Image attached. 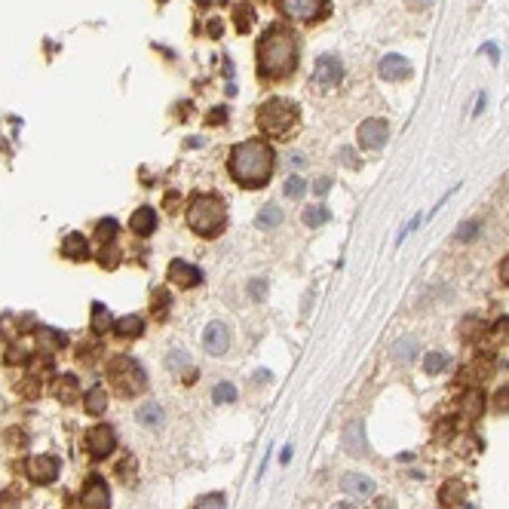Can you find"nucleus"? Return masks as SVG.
<instances>
[{"instance_id": "bb28decb", "label": "nucleus", "mask_w": 509, "mask_h": 509, "mask_svg": "<svg viewBox=\"0 0 509 509\" xmlns=\"http://www.w3.org/2000/svg\"><path fill=\"white\" fill-rule=\"evenodd\" d=\"M108 328H114V320H111L108 307L95 301V304H93V331H95V335H104Z\"/></svg>"}, {"instance_id": "603ef678", "label": "nucleus", "mask_w": 509, "mask_h": 509, "mask_svg": "<svg viewBox=\"0 0 509 509\" xmlns=\"http://www.w3.org/2000/svg\"><path fill=\"white\" fill-rule=\"evenodd\" d=\"M482 53H488V55H494V62H500V49L494 46V44H485L482 46Z\"/></svg>"}, {"instance_id": "c03bdc74", "label": "nucleus", "mask_w": 509, "mask_h": 509, "mask_svg": "<svg viewBox=\"0 0 509 509\" xmlns=\"http://www.w3.org/2000/svg\"><path fill=\"white\" fill-rule=\"evenodd\" d=\"M237 28L249 31V6H237Z\"/></svg>"}, {"instance_id": "2eb2a0df", "label": "nucleus", "mask_w": 509, "mask_h": 509, "mask_svg": "<svg viewBox=\"0 0 509 509\" xmlns=\"http://www.w3.org/2000/svg\"><path fill=\"white\" fill-rule=\"evenodd\" d=\"M129 230L136 233V237H151V233L157 230V212H154L151 206L136 209L132 218H129Z\"/></svg>"}, {"instance_id": "dca6fc26", "label": "nucleus", "mask_w": 509, "mask_h": 509, "mask_svg": "<svg viewBox=\"0 0 509 509\" xmlns=\"http://www.w3.org/2000/svg\"><path fill=\"white\" fill-rule=\"evenodd\" d=\"M341 488L347 494H353V497H371L378 488H374V482L369 476H362V472H347V476L341 479Z\"/></svg>"}, {"instance_id": "e433bc0d", "label": "nucleus", "mask_w": 509, "mask_h": 509, "mask_svg": "<svg viewBox=\"0 0 509 509\" xmlns=\"http://www.w3.org/2000/svg\"><path fill=\"white\" fill-rule=\"evenodd\" d=\"M194 509H228V500H224V494H206Z\"/></svg>"}, {"instance_id": "f8f14e48", "label": "nucleus", "mask_w": 509, "mask_h": 509, "mask_svg": "<svg viewBox=\"0 0 509 509\" xmlns=\"http://www.w3.org/2000/svg\"><path fill=\"white\" fill-rule=\"evenodd\" d=\"M313 80L320 83V86H337V83L344 80V65L341 59H335V55H322L320 62H316V71H313Z\"/></svg>"}, {"instance_id": "5fc2aeb1", "label": "nucleus", "mask_w": 509, "mask_h": 509, "mask_svg": "<svg viewBox=\"0 0 509 509\" xmlns=\"http://www.w3.org/2000/svg\"><path fill=\"white\" fill-rule=\"evenodd\" d=\"M374 509H393V506L387 503V500H378V503H374Z\"/></svg>"}, {"instance_id": "473e14b6", "label": "nucleus", "mask_w": 509, "mask_h": 509, "mask_svg": "<svg viewBox=\"0 0 509 509\" xmlns=\"http://www.w3.org/2000/svg\"><path fill=\"white\" fill-rule=\"evenodd\" d=\"M393 353H396V359H399V362H411L414 359V353H417V344L411 341V337H405V341H399L393 347Z\"/></svg>"}, {"instance_id": "37998d69", "label": "nucleus", "mask_w": 509, "mask_h": 509, "mask_svg": "<svg viewBox=\"0 0 509 509\" xmlns=\"http://www.w3.org/2000/svg\"><path fill=\"white\" fill-rule=\"evenodd\" d=\"M25 359H28V356H25L22 347H10V350H6V362H10V365H22Z\"/></svg>"}, {"instance_id": "7c9ffc66", "label": "nucleus", "mask_w": 509, "mask_h": 509, "mask_svg": "<svg viewBox=\"0 0 509 509\" xmlns=\"http://www.w3.org/2000/svg\"><path fill=\"white\" fill-rule=\"evenodd\" d=\"M136 457L132 454H123L120 457V463H117V476L123 479V482H132V479H136Z\"/></svg>"}, {"instance_id": "a19ab883", "label": "nucleus", "mask_w": 509, "mask_h": 509, "mask_svg": "<svg viewBox=\"0 0 509 509\" xmlns=\"http://www.w3.org/2000/svg\"><path fill=\"white\" fill-rule=\"evenodd\" d=\"M476 233H479V224L476 221H466V224H461V230H457V239L466 243V239H472Z\"/></svg>"}, {"instance_id": "f704fd0d", "label": "nucleus", "mask_w": 509, "mask_h": 509, "mask_svg": "<svg viewBox=\"0 0 509 509\" xmlns=\"http://www.w3.org/2000/svg\"><path fill=\"white\" fill-rule=\"evenodd\" d=\"M166 365H169L172 371H181V369H190V371H194V365H190V356H187L185 350H172V353H169Z\"/></svg>"}, {"instance_id": "c9c22d12", "label": "nucleus", "mask_w": 509, "mask_h": 509, "mask_svg": "<svg viewBox=\"0 0 509 509\" xmlns=\"http://www.w3.org/2000/svg\"><path fill=\"white\" fill-rule=\"evenodd\" d=\"M445 365H448V356H445V353H427V359H423L427 374H439Z\"/></svg>"}, {"instance_id": "a878e982", "label": "nucleus", "mask_w": 509, "mask_h": 509, "mask_svg": "<svg viewBox=\"0 0 509 509\" xmlns=\"http://www.w3.org/2000/svg\"><path fill=\"white\" fill-rule=\"evenodd\" d=\"M279 221H282V212H279V206H264L254 215V224H258V230H273V228H279Z\"/></svg>"}, {"instance_id": "cd10ccee", "label": "nucleus", "mask_w": 509, "mask_h": 509, "mask_svg": "<svg viewBox=\"0 0 509 509\" xmlns=\"http://www.w3.org/2000/svg\"><path fill=\"white\" fill-rule=\"evenodd\" d=\"M325 221H328V206L316 203V206H307V209H304V224H307V228H322Z\"/></svg>"}, {"instance_id": "4be33fe9", "label": "nucleus", "mask_w": 509, "mask_h": 509, "mask_svg": "<svg viewBox=\"0 0 509 509\" xmlns=\"http://www.w3.org/2000/svg\"><path fill=\"white\" fill-rule=\"evenodd\" d=\"M83 402H86V405H83V408H86V411L93 414V417H98V414L104 411V408H108V390H104L102 384H95L93 390H89L86 396H83Z\"/></svg>"}, {"instance_id": "2f4dec72", "label": "nucleus", "mask_w": 509, "mask_h": 509, "mask_svg": "<svg viewBox=\"0 0 509 509\" xmlns=\"http://www.w3.org/2000/svg\"><path fill=\"white\" fill-rule=\"evenodd\" d=\"M212 399H215V402H221V405H228V402H233V399H237V387H233V384H228V380H221V384H218L215 390H212Z\"/></svg>"}, {"instance_id": "9d476101", "label": "nucleus", "mask_w": 509, "mask_h": 509, "mask_svg": "<svg viewBox=\"0 0 509 509\" xmlns=\"http://www.w3.org/2000/svg\"><path fill=\"white\" fill-rule=\"evenodd\" d=\"M80 503L89 509H108L111 503V488L102 476H89V482L80 491Z\"/></svg>"}, {"instance_id": "58836bf2", "label": "nucleus", "mask_w": 509, "mask_h": 509, "mask_svg": "<svg viewBox=\"0 0 509 509\" xmlns=\"http://www.w3.org/2000/svg\"><path fill=\"white\" fill-rule=\"evenodd\" d=\"M249 295L254 301H264L267 298V279H254L252 286H249Z\"/></svg>"}, {"instance_id": "0eeeda50", "label": "nucleus", "mask_w": 509, "mask_h": 509, "mask_svg": "<svg viewBox=\"0 0 509 509\" xmlns=\"http://www.w3.org/2000/svg\"><path fill=\"white\" fill-rule=\"evenodd\" d=\"M279 6L295 22H313L328 10V0H279Z\"/></svg>"}, {"instance_id": "09e8293b", "label": "nucleus", "mask_w": 509, "mask_h": 509, "mask_svg": "<svg viewBox=\"0 0 509 509\" xmlns=\"http://www.w3.org/2000/svg\"><path fill=\"white\" fill-rule=\"evenodd\" d=\"M328 187H331V181H328V178H316V185H313L316 196H325V194H328Z\"/></svg>"}, {"instance_id": "6ab92c4d", "label": "nucleus", "mask_w": 509, "mask_h": 509, "mask_svg": "<svg viewBox=\"0 0 509 509\" xmlns=\"http://www.w3.org/2000/svg\"><path fill=\"white\" fill-rule=\"evenodd\" d=\"M62 252L71 261H86L89 258V243L83 239V233H68L65 243H62Z\"/></svg>"}, {"instance_id": "79ce46f5", "label": "nucleus", "mask_w": 509, "mask_h": 509, "mask_svg": "<svg viewBox=\"0 0 509 509\" xmlns=\"http://www.w3.org/2000/svg\"><path fill=\"white\" fill-rule=\"evenodd\" d=\"M98 264H102V267H117V252L104 246L102 254H98Z\"/></svg>"}, {"instance_id": "393cba45", "label": "nucleus", "mask_w": 509, "mask_h": 509, "mask_svg": "<svg viewBox=\"0 0 509 509\" xmlns=\"http://www.w3.org/2000/svg\"><path fill=\"white\" fill-rule=\"evenodd\" d=\"M466 497V488H463V482H445L442 485V491H439V500H442V506H457L461 500Z\"/></svg>"}, {"instance_id": "c756f323", "label": "nucleus", "mask_w": 509, "mask_h": 509, "mask_svg": "<svg viewBox=\"0 0 509 509\" xmlns=\"http://www.w3.org/2000/svg\"><path fill=\"white\" fill-rule=\"evenodd\" d=\"M95 237H98V243H114V237H117V221L114 218H102L98 221V228H95Z\"/></svg>"}, {"instance_id": "412c9836", "label": "nucleus", "mask_w": 509, "mask_h": 509, "mask_svg": "<svg viewBox=\"0 0 509 509\" xmlns=\"http://www.w3.org/2000/svg\"><path fill=\"white\" fill-rule=\"evenodd\" d=\"M344 448H347V454H356V457H362L365 454V429H362V423H350L347 427V433H344Z\"/></svg>"}, {"instance_id": "aec40b11", "label": "nucleus", "mask_w": 509, "mask_h": 509, "mask_svg": "<svg viewBox=\"0 0 509 509\" xmlns=\"http://www.w3.org/2000/svg\"><path fill=\"white\" fill-rule=\"evenodd\" d=\"M136 420L141 423V427H147V429H157V427H163L166 414H163V408L157 405V402H145V405H138Z\"/></svg>"}, {"instance_id": "9b49d317", "label": "nucleus", "mask_w": 509, "mask_h": 509, "mask_svg": "<svg viewBox=\"0 0 509 509\" xmlns=\"http://www.w3.org/2000/svg\"><path fill=\"white\" fill-rule=\"evenodd\" d=\"M203 347L212 356H224L230 347V328L224 322H212L206 325V331H203Z\"/></svg>"}, {"instance_id": "864d4df0", "label": "nucleus", "mask_w": 509, "mask_h": 509, "mask_svg": "<svg viewBox=\"0 0 509 509\" xmlns=\"http://www.w3.org/2000/svg\"><path fill=\"white\" fill-rule=\"evenodd\" d=\"M429 3H433V0H411L414 10H423V6H429Z\"/></svg>"}, {"instance_id": "4c0bfd02", "label": "nucleus", "mask_w": 509, "mask_h": 509, "mask_svg": "<svg viewBox=\"0 0 509 509\" xmlns=\"http://www.w3.org/2000/svg\"><path fill=\"white\" fill-rule=\"evenodd\" d=\"M494 408H497V414H509V387H500L494 393Z\"/></svg>"}, {"instance_id": "5701e85b", "label": "nucleus", "mask_w": 509, "mask_h": 509, "mask_svg": "<svg viewBox=\"0 0 509 509\" xmlns=\"http://www.w3.org/2000/svg\"><path fill=\"white\" fill-rule=\"evenodd\" d=\"M114 331L120 337H141V331H145V322H141V316H120L114 322Z\"/></svg>"}, {"instance_id": "a211bd4d", "label": "nucleus", "mask_w": 509, "mask_h": 509, "mask_svg": "<svg viewBox=\"0 0 509 509\" xmlns=\"http://www.w3.org/2000/svg\"><path fill=\"white\" fill-rule=\"evenodd\" d=\"M34 341H37V347L44 353H59L68 344V337H65V331H59V328H37Z\"/></svg>"}, {"instance_id": "ddd939ff", "label": "nucleus", "mask_w": 509, "mask_h": 509, "mask_svg": "<svg viewBox=\"0 0 509 509\" xmlns=\"http://www.w3.org/2000/svg\"><path fill=\"white\" fill-rule=\"evenodd\" d=\"M169 279L175 282V286H181V288H194V286H200V279H203V273H200V267H194V264H187V261H172L169 264Z\"/></svg>"}, {"instance_id": "72a5a7b5", "label": "nucleus", "mask_w": 509, "mask_h": 509, "mask_svg": "<svg viewBox=\"0 0 509 509\" xmlns=\"http://www.w3.org/2000/svg\"><path fill=\"white\" fill-rule=\"evenodd\" d=\"M282 190H286V196H288V200H301V196H304V190H307V181H304L301 175H292V178L286 181V187H282Z\"/></svg>"}, {"instance_id": "f03ea898", "label": "nucleus", "mask_w": 509, "mask_h": 509, "mask_svg": "<svg viewBox=\"0 0 509 509\" xmlns=\"http://www.w3.org/2000/svg\"><path fill=\"white\" fill-rule=\"evenodd\" d=\"M230 175L243 187H264L273 175V151L258 138L239 141L230 151Z\"/></svg>"}, {"instance_id": "8fccbe9b", "label": "nucleus", "mask_w": 509, "mask_h": 509, "mask_svg": "<svg viewBox=\"0 0 509 509\" xmlns=\"http://www.w3.org/2000/svg\"><path fill=\"white\" fill-rule=\"evenodd\" d=\"M221 31H224V25L218 22V19H212V22H209V37H221Z\"/></svg>"}, {"instance_id": "b1692460", "label": "nucleus", "mask_w": 509, "mask_h": 509, "mask_svg": "<svg viewBox=\"0 0 509 509\" xmlns=\"http://www.w3.org/2000/svg\"><path fill=\"white\" fill-rule=\"evenodd\" d=\"M461 411H463L466 420H476V417L485 411V396L479 390H470L463 396V402H461Z\"/></svg>"}, {"instance_id": "39448f33", "label": "nucleus", "mask_w": 509, "mask_h": 509, "mask_svg": "<svg viewBox=\"0 0 509 509\" xmlns=\"http://www.w3.org/2000/svg\"><path fill=\"white\" fill-rule=\"evenodd\" d=\"M108 378L123 396H138L147 387L145 371H141V365L132 356H114V359H111V362H108Z\"/></svg>"}, {"instance_id": "20e7f679", "label": "nucleus", "mask_w": 509, "mask_h": 509, "mask_svg": "<svg viewBox=\"0 0 509 509\" xmlns=\"http://www.w3.org/2000/svg\"><path fill=\"white\" fill-rule=\"evenodd\" d=\"M295 123H298V104L288 102V98H270L258 111L261 132H267L273 138H286L295 129Z\"/></svg>"}, {"instance_id": "6e6552de", "label": "nucleus", "mask_w": 509, "mask_h": 509, "mask_svg": "<svg viewBox=\"0 0 509 509\" xmlns=\"http://www.w3.org/2000/svg\"><path fill=\"white\" fill-rule=\"evenodd\" d=\"M114 445H117V433L108 427V423H95V427H89V433H86V448H89V454H93L95 461L108 457L111 451H114Z\"/></svg>"}, {"instance_id": "de8ad7c7", "label": "nucleus", "mask_w": 509, "mask_h": 509, "mask_svg": "<svg viewBox=\"0 0 509 509\" xmlns=\"http://www.w3.org/2000/svg\"><path fill=\"white\" fill-rule=\"evenodd\" d=\"M19 390H22L25 396H37V393H40V384L31 378V380H28V384H22V387H19Z\"/></svg>"}, {"instance_id": "f3484780", "label": "nucleus", "mask_w": 509, "mask_h": 509, "mask_svg": "<svg viewBox=\"0 0 509 509\" xmlns=\"http://www.w3.org/2000/svg\"><path fill=\"white\" fill-rule=\"evenodd\" d=\"M55 399L71 405V402H77V396H80V380L74 378V374H59L55 378V387H53Z\"/></svg>"}, {"instance_id": "ea45409f", "label": "nucleus", "mask_w": 509, "mask_h": 509, "mask_svg": "<svg viewBox=\"0 0 509 509\" xmlns=\"http://www.w3.org/2000/svg\"><path fill=\"white\" fill-rule=\"evenodd\" d=\"M0 509H19V494L16 491H0Z\"/></svg>"}, {"instance_id": "a18cd8bd", "label": "nucleus", "mask_w": 509, "mask_h": 509, "mask_svg": "<svg viewBox=\"0 0 509 509\" xmlns=\"http://www.w3.org/2000/svg\"><path fill=\"white\" fill-rule=\"evenodd\" d=\"M224 117H228V111H224V108H215V111H212V114L206 117V123H209V126H218V123H224Z\"/></svg>"}, {"instance_id": "f257e3e1", "label": "nucleus", "mask_w": 509, "mask_h": 509, "mask_svg": "<svg viewBox=\"0 0 509 509\" xmlns=\"http://www.w3.org/2000/svg\"><path fill=\"white\" fill-rule=\"evenodd\" d=\"M298 65V40L288 28L273 25L258 44V74L264 80L288 77Z\"/></svg>"}, {"instance_id": "4468645a", "label": "nucleus", "mask_w": 509, "mask_h": 509, "mask_svg": "<svg viewBox=\"0 0 509 509\" xmlns=\"http://www.w3.org/2000/svg\"><path fill=\"white\" fill-rule=\"evenodd\" d=\"M378 74L384 77V80H402V77L411 74V62H408L405 55H399V53H390V55L380 59Z\"/></svg>"}, {"instance_id": "7ed1b4c3", "label": "nucleus", "mask_w": 509, "mask_h": 509, "mask_svg": "<svg viewBox=\"0 0 509 509\" xmlns=\"http://www.w3.org/2000/svg\"><path fill=\"white\" fill-rule=\"evenodd\" d=\"M187 224L200 237H218L228 228V206L215 194H196L187 206Z\"/></svg>"}, {"instance_id": "3c124183", "label": "nucleus", "mask_w": 509, "mask_h": 509, "mask_svg": "<svg viewBox=\"0 0 509 509\" xmlns=\"http://www.w3.org/2000/svg\"><path fill=\"white\" fill-rule=\"evenodd\" d=\"M500 279H503L506 286H509V254H506L503 261H500Z\"/></svg>"}, {"instance_id": "1a4fd4ad", "label": "nucleus", "mask_w": 509, "mask_h": 509, "mask_svg": "<svg viewBox=\"0 0 509 509\" xmlns=\"http://www.w3.org/2000/svg\"><path fill=\"white\" fill-rule=\"evenodd\" d=\"M25 470H28V479H31V482L49 485V482H55V476H59V457H53V454H34L31 461L25 463Z\"/></svg>"}, {"instance_id": "6e6d98bb", "label": "nucleus", "mask_w": 509, "mask_h": 509, "mask_svg": "<svg viewBox=\"0 0 509 509\" xmlns=\"http://www.w3.org/2000/svg\"><path fill=\"white\" fill-rule=\"evenodd\" d=\"M331 509H350V506H347V503H341V506H331Z\"/></svg>"}, {"instance_id": "49530a36", "label": "nucleus", "mask_w": 509, "mask_h": 509, "mask_svg": "<svg viewBox=\"0 0 509 509\" xmlns=\"http://www.w3.org/2000/svg\"><path fill=\"white\" fill-rule=\"evenodd\" d=\"M6 442H10V445H25V433H22V429H10V433H6Z\"/></svg>"}, {"instance_id": "c85d7f7f", "label": "nucleus", "mask_w": 509, "mask_h": 509, "mask_svg": "<svg viewBox=\"0 0 509 509\" xmlns=\"http://www.w3.org/2000/svg\"><path fill=\"white\" fill-rule=\"evenodd\" d=\"M151 313L157 316V320H166L169 316V292L157 288V292L151 295Z\"/></svg>"}, {"instance_id": "423d86ee", "label": "nucleus", "mask_w": 509, "mask_h": 509, "mask_svg": "<svg viewBox=\"0 0 509 509\" xmlns=\"http://www.w3.org/2000/svg\"><path fill=\"white\" fill-rule=\"evenodd\" d=\"M359 145L365 147V151H378V147L387 145V138H390V126H387V120L380 117H369L359 123V132H356Z\"/></svg>"}]
</instances>
